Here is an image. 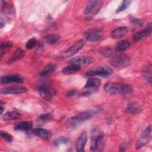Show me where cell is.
Here are the masks:
<instances>
[{"mask_svg": "<svg viewBox=\"0 0 152 152\" xmlns=\"http://www.w3.org/2000/svg\"><path fill=\"white\" fill-rule=\"evenodd\" d=\"M12 46V43L11 41L5 42L1 45L0 47V55L1 58H2L3 55L6 54L11 49Z\"/></svg>", "mask_w": 152, "mask_h": 152, "instance_id": "cell-25", "label": "cell"}, {"mask_svg": "<svg viewBox=\"0 0 152 152\" xmlns=\"http://www.w3.org/2000/svg\"><path fill=\"white\" fill-rule=\"evenodd\" d=\"M1 83L2 84H8L11 83H21L23 82V78L18 75H9L1 77Z\"/></svg>", "mask_w": 152, "mask_h": 152, "instance_id": "cell-14", "label": "cell"}, {"mask_svg": "<svg viewBox=\"0 0 152 152\" xmlns=\"http://www.w3.org/2000/svg\"><path fill=\"white\" fill-rule=\"evenodd\" d=\"M128 28L127 27L125 26H121L116 28L114 29L112 33H111V36L113 39H120L122 37H124L128 32Z\"/></svg>", "mask_w": 152, "mask_h": 152, "instance_id": "cell-15", "label": "cell"}, {"mask_svg": "<svg viewBox=\"0 0 152 152\" xmlns=\"http://www.w3.org/2000/svg\"><path fill=\"white\" fill-rule=\"evenodd\" d=\"M0 134H1V137L4 140H5V141H8L9 142H11L12 141V135L11 134H8V132H7L5 131H1Z\"/></svg>", "mask_w": 152, "mask_h": 152, "instance_id": "cell-32", "label": "cell"}, {"mask_svg": "<svg viewBox=\"0 0 152 152\" xmlns=\"http://www.w3.org/2000/svg\"><path fill=\"white\" fill-rule=\"evenodd\" d=\"M113 72V69L109 66H98L97 68L88 70L85 74L86 77L91 76H102L106 77L111 75Z\"/></svg>", "mask_w": 152, "mask_h": 152, "instance_id": "cell-5", "label": "cell"}, {"mask_svg": "<svg viewBox=\"0 0 152 152\" xmlns=\"http://www.w3.org/2000/svg\"><path fill=\"white\" fill-rule=\"evenodd\" d=\"M143 77L151 84V69L144 71L142 74Z\"/></svg>", "mask_w": 152, "mask_h": 152, "instance_id": "cell-34", "label": "cell"}, {"mask_svg": "<svg viewBox=\"0 0 152 152\" xmlns=\"http://www.w3.org/2000/svg\"><path fill=\"white\" fill-rule=\"evenodd\" d=\"M93 59L90 56H76L69 60V62L71 64H75L77 65H86L93 63Z\"/></svg>", "mask_w": 152, "mask_h": 152, "instance_id": "cell-11", "label": "cell"}, {"mask_svg": "<svg viewBox=\"0 0 152 152\" xmlns=\"http://www.w3.org/2000/svg\"><path fill=\"white\" fill-rule=\"evenodd\" d=\"M52 118V115L50 113H43L40 115L39 118V120L41 122H45L48 121Z\"/></svg>", "mask_w": 152, "mask_h": 152, "instance_id": "cell-33", "label": "cell"}, {"mask_svg": "<svg viewBox=\"0 0 152 152\" xmlns=\"http://www.w3.org/2000/svg\"><path fill=\"white\" fill-rule=\"evenodd\" d=\"M104 30L99 27H94L88 29L84 32L85 39L90 42H96L99 40L103 34Z\"/></svg>", "mask_w": 152, "mask_h": 152, "instance_id": "cell-4", "label": "cell"}, {"mask_svg": "<svg viewBox=\"0 0 152 152\" xmlns=\"http://www.w3.org/2000/svg\"><path fill=\"white\" fill-rule=\"evenodd\" d=\"M102 4H103L102 1H96V4L94 6V8L90 13V15H96L99 11Z\"/></svg>", "mask_w": 152, "mask_h": 152, "instance_id": "cell-28", "label": "cell"}, {"mask_svg": "<svg viewBox=\"0 0 152 152\" xmlns=\"http://www.w3.org/2000/svg\"><path fill=\"white\" fill-rule=\"evenodd\" d=\"M21 117V114L16 111H11L5 113L2 116V119L4 121H10L19 119Z\"/></svg>", "mask_w": 152, "mask_h": 152, "instance_id": "cell-23", "label": "cell"}, {"mask_svg": "<svg viewBox=\"0 0 152 152\" xmlns=\"http://www.w3.org/2000/svg\"><path fill=\"white\" fill-rule=\"evenodd\" d=\"M93 90H90V91H86V92H84L83 93L81 94V96H86L90 95V94L93 92Z\"/></svg>", "mask_w": 152, "mask_h": 152, "instance_id": "cell-37", "label": "cell"}, {"mask_svg": "<svg viewBox=\"0 0 152 152\" xmlns=\"http://www.w3.org/2000/svg\"><path fill=\"white\" fill-rule=\"evenodd\" d=\"M84 44L85 42L83 40H80L76 42L72 46H71L69 49H68L62 53V56L65 58L72 56L83 48Z\"/></svg>", "mask_w": 152, "mask_h": 152, "instance_id": "cell-9", "label": "cell"}, {"mask_svg": "<svg viewBox=\"0 0 152 152\" xmlns=\"http://www.w3.org/2000/svg\"><path fill=\"white\" fill-rule=\"evenodd\" d=\"M28 91V89L24 86H13L5 87L1 89V94H19L25 93Z\"/></svg>", "mask_w": 152, "mask_h": 152, "instance_id": "cell-8", "label": "cell"}, {"mask_svg": "<svg viewBox=\"0 0 152 152\" xmlns=\"http://www.w3.org/2000/svg\"><path fill=\"white\" fill-rule=\"evenodd\" d=\"M60 39L59 35L55 34H49L45 37V40L49 44L52 45L56 43Z\"/></svg>", "mask_w": 152, "mask_h": 152, "instance_id": "cell-26", "label": "cell"}, {"mask_svg": "<svg viewBox=\"0 0 152 152\" xmlns=\"http://www.w3.org/2000/svg\"><path fill=\"white\" fill-rule=\"evenodd\" d=\"M56 70V66L53 64H49L45 66L44 69L41 71L40 75L42 77L48 76L53 74Z\"/></svg>", "mask_w": 152, "mask_h": 152, "instance_id": "cell-21", "label": "cell"}, {"mask_svg": "<svg viewBox=\"0 0 152 152\" xmlns=\"http://www.w3.org/2000/svg\"><path fill=\"white\" fill-rule=\"evenodd\" d=\"M104 134L98 129L94 128L92 131L90 150L92 151H102L104 148Z\"/></svg>", "mask_w": 152, "mask_h": 152, "instance_id": "cell-3", "label": "cell"}, {"mask_svg": "<svg viewBox=\"0 0 152 152\" xmlns=\"http://www.w3.org/2000/svg\"><path fill=\"white\" fill-rule=\"evenodd\" d=\"M77 93V91H75V90H72L69 91L67 94H66V96L67 97H71L74 95H75V94Z\"/></svg>", "mask_w": 152, "mask_h": 152, "instance_id": "cell-36", "label": "cell"}, {"mask_svg": "<svg viewBox=\"0 0 152 152\" xmlns=\"http://www.w3.org/2000/svg\"><path fill=\"white\" fill-rule=\"evenodd\" d=\"M33 132L36 136L42 139H48L50 137V132L46 129L37 128L33 130Z\"/></svg>", "mask_w": 152, "mask_h": 152, "instance_id": "cell-19", "label": "cell"}, {"mask_svg": "<svg viewBox=\"0 0 152 152\" xmlns=\"http://www.w3.org/2000/svg\"><path fill=\"white\" fill-rule=\"evenodd\" d=\"M151 31H152L151 25L150 24L149 26L147 27V28L141 30L135 34V35L133 37L134 41L138 42V41H140L141 40H143V39L148 37L151 34Z\"/></svg>", "mask_w": 152, "mask_h": 152, "instance_id": "cell-12", "label": "cell"}, {"mask_svg": "<svg viewBox=\"0 0 152 152\" xmlns=\"http://www.w3.org/2000/svg\"><path fill=\"white\" fill-rule=\"evenodd\" d=\"M101 85V81L99 79L97 78H89L86 84H85L84 88H96L98 87Z\"/></svg>", "mask_w": 152, "mask_h": 152, "instance_id": "cell-22", "label": "cell"}, {"mask_svg": "<svg viewBox=\"0 0 152 152\" xmlns=\"http://www.w3.org/2000/svg\"><path fill=\"white\" fill-rule=\"evenodd\" d=\"M36 44H37L36 40L34 38H31L27 42L26 45V47L27 49L30 50V49H33L36 46Z\"/></svg>", "mask_w": 152, "mask_h": 152, "instance_id": "cell-31", "label": "cell"}, {"mask_svg": "<svg viewBox=\"0 0 152 152\" xmlns=\"http://www.w3.org/2000/svg\"><path fill=\"white\" fill-rule=\"evenodd\" d=\"M131 1H123L119 7L116 10V12H119L122 11H124L130 5Z\"/></svg>", "mask_w": 152, "mask_h": 152, "instance_id": "cell-29", "label": "cell"}, {"mask_svg": "<svg viewBox=\"0 0 152 152\" xmlns=\"http://www.w3.org/2000/svg\"><path fill=\"white\" fill-rule=\"evenodd\" d=\"M151 138V125L148 126L141 134L139 140L137 141L135 144V148L140 149L142 147L147 144Z\"/></svg>", "mask_w": 152, "mask_h": 152, "instance_id": "cell-7", "label": "cell"}, {"mask_svg": "<svg viewBox=\"0 0 152 152\" xmlns=\"http://www.w3.org/2000/svg\"><path fill=\"white\" fill-rule=\"evenodd\" d=\"M87 141V134L86 132L84 131L79 135L77 143H76V149L78 152H83L84 151V147Z\"/></svg>", "mask_w": 152, "mask_h": 152, "instance_id": "cell-13", "label": "cell"}, {"mask_svg": "<svg viewBox=\"0 0 152 152\" xmlns=\"http://www.w3.org/2000/svg\"><path fill=\"white\" fill-rule=\"evenodd\" d=\"M131 46V43L126 40H122L119 41L115 46V49L117 52H124L127 50Z\"/></svg>", "mask_w": 152, "mask_h": 152, "instance_id": "cell-20", "label": "cell"}, {"mask_svg": "<svg viewBox=\"0 0 152 152\" xmlns=\"http://www.w3.org/2000/svg\"><path fill=\"white\" fill-rule=\"evenodd\" d=\"M132 23L137 25H142L143 23V22L140 19H133L132 20Z\"/></svg>", "mask_w": 152, "mask_h": 152, "instance_id": "cell-35", "label": "cell"}, {"mask_svg": "<svg viewBox=\"0 0 152 152\" xmlns=\"http://www.w3.org/2000/svg\"><path fill=\"white\" fill-rule=\"evenodd\" d=\"M126 109L128 113L131 114H137L141 111V105L137 102H132L129 103Z\"/></svg>", "mask_w": 152, "mask_h": 152, "instance_id": "cell-18", "label": "cell"}, {"mask_svg": "<svg viewBox=\"0 0 152 152\" xmlns=\"http://www.w3.org/2000/svg\"><path fill=\"white\" fill-rule=\"evenodd\" d=\"M130 58L126 54H119L113 57L111 65L115 68H123L128 65Z\"/></svg>", "mask_w": 152, "mask_h": 152, "instance_id": "cell-6", "label": "cell"}, {"mask_svg": "<svg viewBox=\"0 0 152 152\" xmlns=\"http://www.w3.org/2000/svg\"><path fill=\"white\" fill-rule=\"evenodd\" d=\"M80 69V66L75 64H71L64 68L62 69V72L65 74H71L78 72Z\"/></svg>", "mask_w": 152, "mask_h": 152, "instance_id": "cell-24", "label": "cell"}, {"mask_svg": "<svg viewBox=\"0 0 152 152\" xmlns=\"http://www.w3.org/2000/svg\"><path fill=\"white\" fill-rule=\"evenodd\" d=\"M98 112L99 110L97 109L83 112L69 118L66 122V125L68 128L77 127L85 121L91 118L94 115H96Z\"/></svg>", "mask_w": 152, "mask_h": 152, "instance_id": "cell-1", "label": "cell"}, {"mask_svg": "<svg viewBox=\"0 0 152 152\" xmlns=\"http://www.w3.org/2000/svg\"><path fill=\"white\" fill-rule=\"evenodd\" d=\"M104 91L112 94L129 95L132 92V89L129 85L118 83H107L103 87Z\"/></svg>", "mask_w": 152, "mask_h": 152, "instance_id": "cell-2", "label": "cell"}, {"mask_svg": "<svg viewBox=\"0 0 152 152\" xmlns=\"http://www.w3.org/2000/svg\"><path fill=\"white\" fill-rule=\"evenodd\" d=\"M40 95L46 100H52L56 94V91L50 86L42 85L39 88Z\"/></svg>", "mask_w": 152, "mask_h": 152, "instance_id": "cell-10", "label": "cell"}, {"mask_svg": "<svg viewBox=\"0 0 152 152\" xmlns=\"http://www.w3.org/2000/svg\"><path fill=\"white\" fill-rule=\"evenodd\" d=\"M96 1H90L88 2L84 11V13L85 15H89L91 13L96 4Z\"/></svg>", "mask_w": 152, "mask_h": 152, "instance_id": "cell-27", "label": "cell"}, {"mask_svg": "<svg viewBox=\"0 0 152 152\" xmlns=\"http://www.w3.org/2000/svg\"><path fill=\"white\" fill-rule=\"evenodd\" d=\"M69 141V140L68 138H66V137H59V138L56 139L54 141L53 144H54L55 145L58 146L60 144H67Z\"/></svg>", "mask_w": 152, "mask_h": 152, "instance_id": "cell-30", "label": "cell"}, {"mask_svg": "<svg viewBox=\"0 0 152 152\" xmlns=\"http://www.w3.org/2000/svg\"><path fill=\"white\" fill-rule=\"evenodd\" d=\"M25 55V52L20 48H18L13 53L11 57L7 61L8 64H12L17 61L21 59Z\"/></svg>", "mask_w": 152, "mask_h": 152, "instance_id": "cell-16", "label": "cell"}, {"mask_svg": "<svg viewBox=\"0 0 152 152\" xmlns=\"http://www.w3.org/2000/svg\"><path fill=\"white\" fill-rule=\"evenodd\" d=\"M33 124L31 121H23L16 123L14 126V129L19 131H28L32 128Z\"/></svg>", "mask_w": 152, "mask_h": 152, "instance_id": "cell-17", "label": "cell"}]
</instances>
